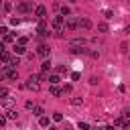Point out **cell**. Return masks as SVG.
<instances>
[{"label": "cell", "mask_w": 130, "mask_h": 130, "mask_svg": "<svg viewBox=\"0 0 130 130\" xmlns=\"http://www.w3.org/2000/svg\"><path fill=\"white\" fill-rule=\"evenodd\" d=\"M51 26H53V30H55V32H61V30H63V26H65V16H61V14L53 16Z\"/></svg>", "instance_id": "1"}, {"label": "cell", "mask_w": 130, "mask_h": 130, "mask_svg": "<svg viewBox=\"0 0 130 130\" xmlns=\"http://www.w3.org/2000/svg\"><path fill=\"white\" fill-rule=\"evenodd\" d=\"M26 89H30V91H39L41 89V83H39V77H35V75H30L28 79H26V85H24Z\"/></svg>", "instance_id": "2"}, {"label": "cell", "mask_w": 130, "mask_h": 130, "mask_svg": "<svg viewBox=\"0 0 130 130\" xmlns=\"http://www.w3.org/2000/svg\"><path fill=\"white\" fill-rule=\"evenodd\" d=\"M77 28H81V30H91V28H93V22H91L87 16H83V18L77 20Z\"/></svg>", "instance_id": "3"}, {"label": "cell", "mask_w": 130, "mask_h": 130, "mask_svg": "<svg viewBox=\"0 0 130 130\" xmlns=\"http://www.w3.org/2000/svg\"><path fill=\"white\" fill-rule=\"evenodd\" d=\"M16 10H18V12H30V10H32V2H30V0H22V2H18Z\"/></svg>", "instance_id": "4"}, {"label": "cell", "mask_w": 130, "mask_h": 130, "mask_svg": "<svg viewBox=\"0 0 130 130\" xmlns=\"http://www.w3.org/2000/svg\"><path fill=\"white\" fill-rule=\"evenodd\" d=\"M45 16H47V8H45V6H37V8H35V18L45 20Z\"/></svg>", "instance_id": "5"}, {"label": "cell", "mask_w": 130, "mask_h": 130, "mask_svg": "<svg viewBox=\"0 0 130 130\" xmlns=\"http://www.w3.org/2000/svg\"><path fill=\"white\" fill-rule=\"evenodd\" d=\"M65 26H67V30H75V28H77V18L67 16V18H65Z\"/></svg>", "instance_id": "6"}, {"label": "cell", "mask_w": 130, "mask_h": 130, "mask_svg": "<svg viewBox=\"0 0 130 130\" xmlns=\"http://www.w3.org/2000/svg\"><path fill=\"white\" fill-rule=\"evenodd\" d=\"M37 32H39V37H41V39H45V37L49 35V32H47V24H45V20H41V22H39Z\"/></svg>", "instance_id": "7"}, {"label": "cell", "mask_w": 130, "mask_h": 130, "mask_svg": "<svg viewBox=\"0 0 130 130\" xmlns=\"http://www.w3.org/2000/svg\"><path fill=\"white\" fill-rule=\"evenodd\" d=\"M4 69H6V71H4V75H6L8 79H16V77H18V71H16L14 67H8V65H6Z\"/></svg>", "instance_id": "8"}, {"label": "cell", "mask_w": 130, "mask_h": 130, "mask_svg": "<svg viewBox=\"0 0 130 130\" xmlns=\"http://www.w3.org/2000/svg\"><path fill=\"white\" fill-rule=\"evenodd\" d=\"M37 55H41V57H49V47H47V45H39V47H37Z\"/></svg>", "instance_id": "9"}, {"label": "cell", "mask_w": 130, "mask_h": 130, "mask_svg": "<svg viewBox=\"0 0 130 130\" xmlns=\"http://www.w3.org/2000/svg\"><path fill=\"white\" fill-rule=\"evenodd\" d=\"M0 102H2V106H4V108H8V110L14 106V100H12V98H2Z\"/></svg>", "instance_id": "10"}, {"label": "cell", "mask_w": 130, "mask_h": 130, "mask_svg": "<svg viewBox=\"0 0 130 130\" xmlns=\"http://www.w3.org/2000/svg\"><path fill=\"white\" fill-rule=\"evenodd\" d=\"M18 118V112L14 110V108H10L8 112H6V120H16Z\"/></svg>", "instance_id": "11"}, {"label": "cell", "mask_w": 130, "mask_h": 130, "mask_svg": "<svg viewBox=\"0 0 130 130\" xmlns=\"http://www.w3.org/2000/svg\"><path fill=\"white\" fill-rule=\"evenodd\" d=\"M49 69H51V61H49V59H45V61H43V65H41V73H49Z\"/></svg>", "instance_id": "12"}, {"label": "cell", "mask_w": 130, "mask_h": 130, "mask_svg": "<svg viewBox=\"0 0 130 130\" xmlns=\"http://www.w3.org/2000/svg\"><path fill=\"white\" fill-rule=\"evenodd\" d=\"M24 51H26V47H22V45H16V47H14V53H16V57H18V55H24Z\"/></svg>", "instance_id": "13"}, {"label": "cell", "mask_w": 130, "mask_h": 130, "mask_svg": "<svg viewBox=\"0 0 130 130\" xmlns=\"http://www.w3.org/2000/svg\"><path fill=\"white\" fill-rule=\"evenodd\" d=\"M59 81H61V79H59V75H55V73H53V75H49V83H51V85H57Z\"/></svg>", "instance_id": "14"}, {"label": "cell", "mask_w": 130, "mask_h": 130, "mask_svg": "<svg viewBox=\"0 0 130 130\" xmlns=\"http://www.w3.org/2000/svg\"><path fill=\"white\" fill-rule=\"evenodd\" d=\"M83 45H85L83 39H75V41H71V47H83Z\"/></svg>", "instance_id": "15"}, {"label": "cell", "mask_w": 130, "mask_h": 130, "mask_svg": "<svg viewBox=\"0 0 130 130\" xmlns=\"http://www.w3.org/2000/svg\"><path fill=\"white\" fill-rule=\"evenodd\" d=\"M39 124H41L43 128H47V126H49V118H47V116H41V118H39Z\"/></svg>", "instance_id": "16"}, {"label": "cell", "mask_w": 130, "mask_h": 130, "mask_svg": "<svg viewBox=\"0 0 130 130\" xmlns=\"http://www.w3.org/2000/svg\"><path fill=\"white\" fill-rule=\"evenodd\" d=\"M98 30L100 32H108V22H100L98 24Z\"/></svg>", "instance_id": "17"}, {"label": "cell", "mask_w": 130, "mask_h": 130, "mask_svg": "<svg viewBox=\"0 0 130 130\" xmlns=\"http://www.w3.org/2000/svg\"><path fill=\"white\" fill-rule=\"evenodd\" d=\"M18 63H20V59H18V57H12V59H10V63H8V67H14V69H16V65H18Z\"/></svg>", "instance_id": "18"}, {"label": "cell", "mask_w": 130, "mask_h": 130, "mask_svg": "<svg viewBox=\"0 0 130 130\" xmlns=\"http://www.w3.org/2000/svg\"><path fill=\"white\" fill-rule=\"evenodd\" d=\"M61 93H63V91H61L57 85H51V95H61Z\"/></svg>", "instance_id": "19"}, {"label": "cell", "mask_w": 130, "mask_h": 130, "mask_svg": "<svg viewBox=\"0 0 130 130\" xmlns=\"http://www.w3.org/2000/svg\"><path fill=\"white\" fill-rule=\"evenodd\" d=\"M53 122H63V114L61 112H55L53 114Z\"/></svg>", "instance_id": "20"}, {"label": "cell", "mask_w": 130, "mask_h": 130, "mask_svg": "<svg viewBox=\"0 0 130 130\" xmlns=\"http://www.w3.org/2000/svg\"><path fill=\"white\" fill-rule=\"evenodd\" d=\"M12 10V2L10 0H4V12H10Z\"/></svg>", "instance_id": "21"}, {"label": "cell", "mask_w": 130, "mask_h": 130, "mask_svg": "<svg viewBox=\"0 0 130 130\" xmlns=\"http://www.w3.org/2000/svg\"><path fill=\"white\" fill-rule=\"evenodd\" d=\"M69 12H71V10H69V6H65V4H63V6H61V16H69Z\"/></svg>", "instance_id": "22"}, {"label": "cell", "mask_w": 130, "mask_h": 130, "mask_svg": "<svg viewBox=\"0 0 130 130\" xmlns=\"http://www.w3.org/2000/svg\"><path fill=\"white\" fill-rule=\"evenodd\" d=\"M81 104H83L81 98H71V106H81Z\"/></svg>", "instance_id": "23"}, {"label": "cell", "mask_w": 130, "mask_h": 130, "mask_svg": "<svg viewBox=\"0 0 130 130\" xmlns=\"http://www.w3.org/2000/svg\"><path fill=\"white\" fill-rule=\"evenodd\" d=\"M32 112H35V116H39V118L45 114V112H43V108H39V106H35V108H32Z\"/></svg>", "instance_id": "24"}, {"label": "cell", "mask_w": 130, "mask_h": 130, "mask_svg": "<svg viewBox=\"0 0 130 130\" xmlns=\"http://www.w3.org/2000/svg\"><path fill=\"white\" fill-rule=\"evenodd\" d=\"M61 91H63V93H71V83H65Z\"/></svg>", "instance_id": "25"}, {"label": "cell", "mask_w": 130, "mask_h": 130, "mask_svg": "<svg viewBox=\"0 0 130 130\" xmlns=\"http://www.w3.org/2000/svg\"><path fill=\"white\" fill-rule=\"evenodd\" d=\"M104 16L110 20V18H114V12H112V10H104Z\"/></svg>", "instance_id": "26"}, {"label": "cell", "mask_w": 130, "mask_h": 130, "mask_svg": "<svg viewBox=\"0 0 130 130\" xmlns=\"http://www.w3.org/2000/svg\"><path fill=\"white\" fill-rule=\"evenodd\" d=\"M26 43H28V39H26V37H18V45H22V47H24Z\"/></svg>", "instance_id": "27"}, {"label": "cell", "mask_w": 130, "mask_h": 130, "mask_svg": "<svg viewBox=\"0 0 130 130\" xmlns=\"http://www.w3.org/2000/svg\"><path fill=\"white\" fill-rule=\"evenodd\" d=\"M6 95H8V89H6V87H0V100L6 98Z\"/></svg>", "instance_id": "28"}, {"label": "cell", "mask_w": 130, "mask_h": 130, "mask_svg": "<svg viewBox=\"0 0 130 130\" xmlns=\"http://www.w3.org/2000/svg\"><path fill=\"white\" fill-rule=\"evenodd\" d=\"M10 24H14V26H16V24H20V18H18V16H14V18H10Z\"/></svg>", "instance_id": "29"}, {"label": "cell", "mask_w": 130, "mask_h": 130, "mask_svg": "<svg viewBox=\"0 0 130 130\" xmlns=\"http://www.w3.org/2000/svg\"><path fill=\"white\" fill-rule=\"evenodd\" d=\"M12 39H14L12 35H4V43H12Z\"/></svg>", "instance_id": "30"}, {"label": "cell", "mask_w": 130, "mask_h": 130, "mask_svg": "<svg viewBox=\"0 0 130 130\" xmlns=\"http://www.w3.org/2000/svg\"><path fill=\"white\" fill-rule=\"evenodd\" d=\"M57 71H59V73H67V67H65V65H59Z\"/></svg>", "instance_id": "31"}, {"label": "cell", "mask_w": 130, "mask_h": 130, "mask_svg": "<svg viewBox=\"0 0 130 130\" xmlns=\"http://www.w3.org/2000/svg\"><path fill=\"white\" fill-rule=\"evenodd\" d=\"M79 77H81V75H79V73H77V71H73V73H71V79H73V81H77V79H79Z\"/></svg>", "instance_id": "32"}, {"label": "cell", "mask_w": 130, "mask_h": 130, "mask_svg": "<svg viewBox=\"0 0 130 130\" xmlns=\"http://www.w3.org/2000/svg\"><path fill=\"white\" fill-rule=\"evenodd\" d=\"M4 35H8V28L6 26H0V37H4Z\"/></svg>", "instance_id": "33"}, {"label": "cell", "mask_w": 130, "mask_h": 130, "mask_svg": "<svg viewBox=\"0 0 130 130\" xmlns=\"http://www.w3.org/2000/svg\"><path fill=\"white\" fill-rule=\"evenodd\" d=\"M6 122H8V120H6V116H2V114H0V128H2Z\"/></svg>", "instance_id": "34"}, {"label": "cell", "mask_w": 130, "mask_h": 130, "mask_svg": "<svg viewBox=\"0 0 130 130\" xmlns=\"http://www.w3.org/2000/svg\"><path fill=\"white\" fill-rule=\"evenodd\" d=\"M79 128H81V130H89V124H85V122H81V124H79Z\"/></svg>", "instance_id": "35"}, {"label": "cell", "mask_w": 130, "mask_h": 130, "mask_svg": "<svg viewBox=\"0 0 130 130\" xmlns=\"http://www.w3.org/2000/svg\"><path fill=\"white\" fill-rule=\"evenodd\" d=\"M104 130H114V126H106V128H104Z\"/></svg>", "instance_id": "36"}, {"label": "cell", "mask_w": 130, "mask_h": 130, "mask_svg": "<svg viewBox=\"0 0 130 130\" xmlns=\"http://www.w3.org/2000/svg\"><path fill=\"white\" fill-rule=\"evenodd\" d=\"M0 79H4V71L2 69H0Z\"/></svg>", "instance_id": "37"}, {"label": "cell", "mask_w": 130, "mask_h": 130, "mask_svg": "<svg viewBox=\"0 0 130 130\" xmlns=\"http://www.w3.org/2000/svg\"><path fill=\"white\" fill-rule=\"evenodd\" d=\"M65 130H71V126H65Z\"/></svg>", "instance_id": "38"}, {"label": "cell", "mask_w": 130, "mask_h": 130, "mask_svg": "<svg viewBox=\"0 0 130 130\" xmlns=\"http://www.w3.org/2000/svg\"><path fill=\"white\" fill-rule=\"evenodd\" d=\"M67 2H75V0H67Z\"/></svg>", "instance_id": "39"}, {"label": "cell", "mask_w": 130, "mask_h": 130, "mask_svg": "<svg viewBox=\"0 0 130 130\" xmlns=\"http://www.w3.org/2000/svg\"><path fill=\"white\" fill-rule=\"evenodd\" d=\"M89 130H95V128H89Z\"/></svg>", "instance_id": "40"}, {"label": "cell", "mask_w": 130, "mask_h": 130, "mask_svg": "<svg viewBox=\"0 0 130 130\" xmlns=\"http://www.w3.org/2000/svg\"><path fill=\"white\" fill-rule=\"evenodd\" d=\"M20 130H24V128H20Z\"/></svg>", "instance_id": "41"}, {"label": "cell", "mask_w": 130, "mask_h": 130, "mask_svg": "<svg viewBox=\"0 0 130 130\" xmlns=\"http://www.w3.org/2000/svg\"><path fill=\"white\" fill-rule=\"evenodd\" d=\"M51 130H55V128H51Z\"/></svg>", "instance_id": "42"}]
</instances>
